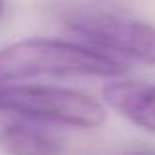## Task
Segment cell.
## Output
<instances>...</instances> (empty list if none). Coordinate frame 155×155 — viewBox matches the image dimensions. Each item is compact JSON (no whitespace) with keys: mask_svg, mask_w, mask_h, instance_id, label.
Listing matches in <instances>:
<instances>
[{"mask_svg":"<svg viewBox=\"0 0 155 155\" xmlns=\"http://www.w3.org/2000/svg\"><path fill=\"white\" fill-rule=\"evenodd\" d=\"M0 148L11 155H51L64 151L62 142L55 135L28 124H6L0 130Z\"/></svg>","mask_w":155,"mask_h":155,"instance_id":"cell-5","label":"cell"},{"mask_svg":"<svg viewBox=\"0 0 155 155\" xmlns=\"http://www.w3.org/2000/svg\"><path fill=\"white\" fill-rule=\"evenodd\" d=\"M128 68L99 49L53 38L18 40L0 49V84L37 77L117 79Z\"/></svg>","mask_w":155,"mask_h":155,"instance_id":"cell-1","label":"cell"},{"mask_svg":"<svg viewBox=\"0 0 155 155\" xmlns=\"http://www.w3.org/2000/svg\"><path fill=\"white\" fill-rule=\"evenodd\" d=\"M0 111L71 128H99L106 120L104 106L99 101L58 86H0Z\"/></svg>","mask_w":155,"mask_h":155,"instance_id":"cell-2","label":"cell"},{"mask_svg":"<svg viewBox=\"0 0 155 155\" xmlns=\"http://www.w3.org/2000/svg\"><path fill=\"white\" fill-rule=\"evenodd\" d=\"M2 9H4V2L0 0V15H2Z\"/></svg>","mask_w":155,"mask_h":155,"instance_id":"cell-6","label":"cell"},{"mask_svg":"<svg viewBox=\"0 0 155 155\" xmlns=\"http://www.w3.org/2000/svg\"><path fill=\"white\" fill-rule=\"evenodd\" d=\"M104 102L140 130L155 133V86L140 81H113L102 88Z\"/></svg>","mask_w":155,"mask_h":155,"instance_id":"cell-4","label":"cell"},{"mask_svg":"<svg viewBox=\"0 0 155 155\" xmlns=\"http://www.w3.org/2000/svg\"><path fill=\"white\" fill-rule=\"evenodd\" d=\"M64 26L101 49L155 66L153 24L99 8H73L64 13Z\"/></svg>","mask_w":155,"mask_h":155,"instance_id":"cell-3","label":"cell"}]
</instances>
